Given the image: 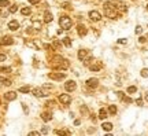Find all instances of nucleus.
Returning <instances> with one entry per match:
<instances>
[{
  "label": "nucleus",
  "instance_id": "4",
  "mask_svg": "<svg viewBox=\"0 0 148 136\" xmlns=\"http://www.w3.org/2000/svg\"><path fill=\"white\" fill-rule=\"evenodd\" d=\"M75 88H77V84H75L74 80H69V81H66V83H65V89H66L67 92L74 91Z\"/></svg>",
  "mask_w": 148,
  "mask_h": 136
},
{
  "label": "nucleus",
  "instance_id": "35",
  "mask_svg": "<svg viewBox=\"0 0 148 136\" xmlns=\"http://www.w3.org/2000/svg\"><path fill=\"white\" fill-rule=\"evenodd\" d=\"M118 98H119V99H123V98H125V94H123V92H118Z\"/></svg>",
  "mask_w": 148,
  "mask_h": 136
},
{
  "label": "nucleus",
  "instance_id": "2",
  "mask_svg": "<svg viewBox=\"0 0 148 136\" xmlns=\"http://www.w3.org/2000/svg\"><path fill=\"white\" fill-rule=\"evenodd\" d=\"M59 25L63 28V30H69V29H71V26H73V21H71L69 17L63 15V17H60V19H59Z\"/></svg>",
  "mask_w": 148,
  "mask_h": 136
},
{
  "label": "nucleus",
  "instance_id": "3",
  "mask_svg": "<svg viewBox=\"0 0 148 136\" xmlns=\"http://www.w3.org/2000/svg\"><path fill=\"white\" fill-rule=\"evenodd\" d=\"M48 77L52 79V80H55V81H60V80H65L66 74L63 73V72H60V73H55V72H52V73L48 74Z\"/></svg>",
  "mask_w": 148,
  "mask_h": 136
},
{
  "label": "nucleus",
  "instance_id": "10",
  "mask_svg": "<svg viewBox=\"0 0 148 136\" xmlns=\"http://www.w3.org/2000/svg\"><path fill=\"white\" fill-rule=\"evenodd\" d=\"M77 32H78V34H80L81 37H84V36H86V33H88V29L84 26V25H78V26H77Z\"/></svg>",
  "mask_w": 148,
  "mask_h": 136
},
{
  "label": "nucleus",
  "instance_id": "1",
  "mask_svg": "<svg viewBox=\"0 0 148 136\" xmlns=\"http://www.w3.org/2000/svg\"><path fill=\"white\" fill-rule=\"evenodd\" d=\"M104 13H106V15L108 18H112V19H115L118 17L117 11H115V6H112V3H110V2L104 4Z\"/></svg>",
  "mask_w": 148,
  "mask_h": 136
},
{
  "label": "nucleus",
  "instance_id": "26",
  "mask_svg": "<svg viewBox=\"0 0 148 136\" xmlns=\"http://www.w3.org/2000/svg\"><path fill=\"white\" fill-rule=\"evenodd\" d=\"M8 11H10L11 14L17 13V11H18V6H15V4H14V6H11V7H10V10H8Z\"/></svg>",
  "mask_w": 148,
  "mask_h": 136
},
{
  "label": "nucleus",
  "instance_id": "45",
  "mask_svg": "<svg viewBox=\"0 0 148 136\" xmlns=\"http://www.w3.org/2000/svg\"><path fill=\"white\" fill-rule=\"evenodd\" d=\"M147 37H148V36H147Z\"/></svg>",
  "mask_w": 148,
  "mask_h": 136
},
{
  "label": "nucleus",
  "instance_id": "13",
  "mask_svg": "<svg viewBox=\"0 0 148 136\" xmlns=\"http://www.w3.org/2000/svg\"><path fill=\"white\" fill-rule=\"evenodd\" d=\"M18 28H19L18 21H11V22H8V29H10V30H17Z\"/></svg>",
  "mask_w": 148,
  "mask_h": 136
},
{
  "label": "nucleus",
  "instance_id": "40",
  "mask_svg": "<svg viewBox=\"0 0 148 136\" xmlns=\"http://www.w3.org/2000/svg\"><path fill=\"white\" fill-rule=\"evenodd\" d=\"M41 132H36V131H33V132H30V135H34V136H37V135H40Z\"/></svg>",
  "mask_w": 148,
  "mask_h": 136
},
{
  "label": "nucleus",
  "instance_id": "33",
  "mask_svg": "<svg viewBox=\"0 0 148 136\" xmlns=\"http://www.w3.org/2000/svg\"><path fill=\"white\" fill-rule=\"evenodd\" d=\"M6 58H7V56H6L4 54H0V62H4V60H6Z\"/></svg>",
  "mask_w": 148,
  "mask_h": 136
},
{
  "label": "nucleus",
  "instance_id": "43",
  "mask_svg": "<svg viewBox=\"0 0 148 136\" xmlns=\"http://www.w3.org/2000/svg\"><path fill=\"white\" fill-rule=\"evenodd\" d=\"M145 100H148V94L145 95Z\"/></svg>",
  "mask_w": 148,
  "mask_h": 136
},
{
  "label": "nucleus",
  "instance_id": "8",
  "mask_svg": "<svg viewBox=\"0 0 148 136\" xmlns=\"http://www.w3.org/2000/svg\"><path fill=\"white\" fill-rule=\"evenodd\" d=\"M13 43H14V40H13V37H10V36H4L0 40V44L2 45H11Z\"/></svg>",
  "mask_w": 148,
  "mask_h": 136
},
{
  "label": "nucleus",
  "instance_id": "11",
  "mask_svg": "<svg viewBox=\"0 0 148 136\" xmlns=\"http://www.w3.org/2000/svg\"><path fill=\"white\" fill-rule=\"evenodd\" d=\"M4 98H6V100H15L17 99V92H14V91H10V92H7V94L4 95Z\"/></svg>",
  "mask_w": 148,
  "mask_h": 136
},
{
  "label": "nucleus",
  "instance_id": "36",
  "mask_svg": "<svg viewBox=\"0 0 148 136\" xmlns=\"http://www.w3.org/2000/svg\"><path fill=\"white\" fill-rule=\"evenodd\" d=\"M118 43H119V44H126V39H119Z\"/></svg>",
  "mask_w": 148,
  "mask_h": 136
},
{
  "label": "nucleus",
  "instance_id": "12",
  "mask_svg": "<svg viewBox=\"0 0 148 136\" xmlns=\"http://www.w3.org/2000/svg\"><path fill=\"white\" fill-rule=\"evenodd\" d=\"M86 56H88V51L86 50H80L78 51V59L80 60H85Z\"/></svg>",
  "mask_w": 148,
  "mask_h": 136
},
{
  "label": "nucleus",
  "instance_id": "29",
  "mask_svg": "<svg viewBox=\"0 0 148 136\" xmlns=\"http://www.w3.org/2000/svg\"><path fill=\"white\" fill-rule=\"evenodd\" d=\"M122 100H123L125 103H132V102H133V99H130V98H126V96H125Z\"/></svg>",
  "mask_w": 148,
  "mask_h": 136
},
{
  "label": "nucleus",
  "instance_id": "22",
  "mask_svg": "<svg viewBox=\"0 0 148 136\" xmlns=\"http://www.w3.org/2000/svg\"><path fill=\"white\" fill-rule=\"evenodd\" d=\"M21 14H22V15H29V14H30V8H29V7H24L21 10Z\"/></svg>",
  "mask_w": 148,
  "mask_h": 136
},
{
  "label": "nucleus",
  "instance_id": "17",
  "mask_svg": "<svg viewBox=\"0 0 148 136\" xmlns=\"http://www.w3.org/2000/svg\"><path fill=\"white\" fill-rule=\"evenodd\" d=\"M99 118H100V120L107 118V110L106 109H100V111H99Z\"/></svg>",
  "mask_w": 148,
  "mask_h": 136
},
{
  "label": "nucleus",
  "instance_id": "30",
  "mask_svg": "<svg viewBox=\"0 0 148 136\" xmlns=\"http://www.w3.org/2000/svg\"><path fill=\"white\" fill-rule=\"evenodd\" d=\"M136 103H137V106H143V99H141V98L136 99Z\"/></svg>",
  "mask_w": 148,
  "mask_h": 136
},
{
  "label": "nucleus",
  "instance_id": "9",
  "mask_svg": "<svg viewBox=\"0 0 148 136\" xmlns=\"http://www.w3.org/2000/svg\"><path fill=\"white\" fill-rule=\"evenodd\" d=\"M89 18L92 19V21H100L101 19V15H100V13H99V11H91V13H89Z\"/></svg>",
  "mask_w": 148,
  "mask_h": 136
},
{
  "label": "nucleus",
  "instance_id": "28",
  "mask_svg": "<svg viewBox=\"0 0 148 136\" xmlns=\"http://www.w3.org/2000/svg\"><path fill=\"white\" fill-rule=\"evenodd\" d=\"M140 74L143 77H148V69H143V70L140 72Z\"/></svg>",
  "mask_w": 148,
  "mask_h": 136
},
{
  "label": "nucleus",
  "instance_id": "39",
  "mask_svg": "<svg viewBox=\"0 0 148 136\" xmlns=\"http://www.w3.org/2000/svg\"><path fill=\"white\" fill-rule=\"evenodd\" d=\"M138 41H140V43H145V37H143V36H141L140 39H138Z\"/></svg>",
  "mask_w": 148,
  "mask_h": 136
},
{
  "label": "nucleus",
  "instance_id": "16",
  "mask_svg": "<svg viewBox=\"0 0 148 136\" xmlns=\"http://www.w3.org/2000/svg\"><path fill=\"white\" fill-rule=\"evenodd\" d=\"M44 22H45V24L52 22V15H51V13H48V11L44 14Z\"/></svg>",
  "mask_w": 148,
  "mask_h": 136
},
{
  "label": "nucleus",
  "instance_id": "24",
  "mask_svg": "<svg viewBox=\"0 0 148 136\" xmlns=\"http://www.w3.org/2000/svg\"><path fill=\"white\" fill-rule=\"evenodd\" d=\"M7 6H10L8 0H0V7H7Z\"/></svg>",
  "mask_w": 148,
  "mask_h": 136
},
{
  "label": "nucleus",
  "instance_id": "14",
  "mask_svg": "<svg viewBox=\"0 0 148 136\" xmlns=\"http://www.w3.org/2000/svg\"><path fill=\"white\" fill-rule=\"evenodd\" d=\"M41 118H43V121L48 122V121L52 120V114H51V113H48V111H45V113H43V114H41Z\"/></svg>",
  "mask_w": 148,
  "mask_h": 136
},
{
  "label": "nucleus",
  "instance_id": "38",
  "mask_svg": "<svg viewBox=\"0 0 148 136\" xmlns=\"http://www.w3.org/2000/svg\"><path fill=\"white\" fill-rule=\"evenodd\" d=\"M40 26H41L40 22H34V28H36V29H40Z\"/></svg>",
  "mask_w": 148,
  "mask_h": 136
},
{
  "label": "nucleus",
  "instance_id": "6",
  "mask_svg": "<svg viewBox=\"0 0 148 136\" xmlns=\"http://www.w3.org/2000/svg\"><path fill=\"white\" fill-rule=\"evenodd\" d=\"M86 85H88L89 88L95 89V88H97V85H99V80L97 79H89V80H86Z\"/></svg>",
  "mask_w": 148,
  "mask_h": 136
},
{
  "label": "nucleus",
  "instance_id": "37",
  "mask_svg": "<svg viewBox=\"0 0 148 136\" xmlns=\"http://www.w3.org/2000/svg\"><path fill=\"white\" fill-rule=\"evenodd\" d=\"M29 3H30V4H37V3L40 2V0H28Z\"/></svg>",
  "mask_w": 148,
  "mask_h": 136
},
{
  "label": "nucleus",
  "instance_id": "7",
  "mask_svg": "<svg viewBox=\"0 0 148 136\" xmlns=\"http://www.w3.org/2000/svg\"><path fill=\"white\" fill-rule=\"evenodd\" d=\"M33 95L36 98H44V96H47L48 94H47V92H44L41 88H34L33 89Z\"/></svg>",
  "mask_w": 148,
  "mask_h": 136
},
{
  "label": "nucleus",
  "instance_id": "32",
  "mask_svg": "<svg viewBox=\"0 0 148 136\" xmlns=\"http://www.w3.org/2000/svg\"><path fill=\"white\" fill-rule=\"evenodd\" d=\"M81 113H82V114H86V113H88V109H86L85 106H82V107H81Z\"/></svg>",
  "mask_w": 148,
  "mask_h": 136
},
{
  "label": "nucleus",
  "instance_id": "5",
  "mask_svg": "<svg viewBox=\"0 0 148 136\" xmlns=\"http://www.w3.org/2000/svg\"><path fill=\"white\" fill-rule=\"evenodd\" d=\"M59 102L62 103V105H69V103L71 102V98L67 94H62V95L59 96Z\"/></svg>",
  "mask_w": 148,
  "mask_h": 136
},
{
  "label": "nucleus",
  "instance_id": "41",
  "mask_svg": "<svg viewBox=\"0 0 148 136\" xmlns=\"http://www.w3.org/2000/svg\"><path fill=\"white\" fill-rule=\"evenodd\" d=\"M80 124H81L80 120H75V121H74V125H80Z\"/></svg>",
  "mask_w": 148,
  "mask_h": 136
},
{
  "label": "nucleus",
  "instance_id": "15",
  "mask_svg": "<svg viewBox=\"0 0 148 136\" xmlns=\"http://www.w3.org/2000/svg\"><path fill=\"white\" fill-rule=\"evenodd\" d=\"M101 128H103L106 132H108V131H111V129H112V124L111 122H104L103 125H101Z\"/></svg>",
  "mask_w": 148,
  "mask_h": 136
},
{
  "label": "nucleus",
  "instance_id": "20",
  "mask_svg": "<svg viewBox=\"0 0 148 136\" xmlns=\"http://www.w3.org/2000/svg\"><path fill=\"white\" fill-rule=\"evenodd\" d=\"M89 69H91L92 72H97V70H100V69H101V63H96V65H92V66H89Z\"/></svg>",
  "mask_w": 148,
  "mask_h": 136
},
{
  "label": "nucleus",
  "instance_id": "21",
  "mask_svg": "<svg viewBox=\"0 0 148 136\" xmlns=\"http://www.w3.org/2000/svg\"><path fill=\"white\" fill-rule=\"evenodd\" d=\"M19 92H21V94H28V92H30V87L29 85L21 87V88H19Z\"/></svg>",
  "mask_w": 148,
  "mask_h": 136
},
{
  "label": "nucleus",
  "instance_id": "44",
  "mask_svg": "<svg viewBox=\"0 0 148 136\" xmlns=\"http://www.w3.org/2000/svg\"><path fill=\"white\" fill-rule=\"evenodd\" d=\"M147 10H148V6H147Z\"/></svg>",
  "mask_w": 148,
  "mask_h": 136
},
{
  "label": "nucleus",
  "instance_id": "25",
  "mask_svg": "<svg viewBox=\"0 0 148 136\" xmlns=\"http://www.w3.org/2000/svg\"><path fill=\"white\" fill-rule=\"evenodd\" d=\"M136 91H137V88H136L134 85H132V87H127V92H129V94H134Z\"/></svg>",
  "mask_w": 148,
  "mask_h": 136
},
{
  "label": "nucleus",
  "instance_id": "18",
  "mask_svg": "<svg viewBox=\"0 0 148 136\" xmlns=\"http://www.w3.org/2000/svg\"><path fill=\"white\" fill-rule=\"evenodd\" d=\"M62 43H63V44H65L67 48L71 47V40H70V37H65V39L62 40Z\"/></svg>",
  "mask_w": 148,
  "mask_h": 136
},
{
  "label": "nucleus",
  "instance_id": "31",
  "mask_svg": "<svg viewBox=\"0 0 148 136\" xmlns=\"http://www.w3.org/2000/svg\"><path fill=\"white\" fill-rule=\"evenodd\" d=\"M141 32H143V28H141V26H136V33L140 34Z\"/></svg>",
  "mask_w": 148,
  "mask_h": 136
},
{
  "label": "nucleus",
  "instance_id": "42",
  "mask_svg": "<svg viewBox=\"0 0 148 136\" xmlns=\"http://www.w3.org/2000/svg\"><path fill=\"white\" fill-rule=\"evenodd\" d=\"M22 107H24V110H25V113L28 114V107H26V105H22Z\"/></svg>",
  "mask_w": 148,
  "mask_h": 136
},
{
  "label": "nucleus",
  "instance_id": "27",
  "mask_svg": "<svg viewBox=\"0 0 148 136\" xmlns=\"http://www.w3.org/2000/svg\"><path fill=\"white\" fill-rule=\"evenodd\" d=\"M0 72H2V73H10L11 67H0Z\"/></svg>",
  "mask_w": 148,
  "mask_h": 136
},
{
  "label": "nucleus",
  "instance_id": "34",
  "mask_svg": "<svg viewBox=\"0 0 148 136\" xmlns=\"http://www.w3.org/2000/svg\"><path fill=\"white\" fill-rule=\"evenodd\" d=\"M48 131H49V129L47 128V126H45V128H43V129H41V133H43V135H45V133H48Z\"/></svg>",
  "mask_w": 148,
  "mask_h": 136
},
{
  "label": "nucleus",
  "instance_id": "23",
  "mask_svg": "<svg viewBox=\"0 0 148 136\" xmlns=\"http://www.w3.org/2000/svg\"><path fill=\"white\" fill-rule=\"evenodd\" d=\"M0 83H3L4 85H11V81L8 79H4V77H0Z\"/></svg>",
  "mask_w": 148,
  "mask_h": 136
},
{
  "label": "nucleus",
  "instance_id": "19",
  "mask_svg": "<svg viewBox=\"0 0 148 136\" xmlns=\"http://www.w3.org/2000/svg\"><path fill=\"white\" fill-rule=\"evenodd\" d=\"M108 113H110V114H112V115L117 114V106H115V105H110L108 106Z\"/></svg>",
  "mask_w": 148,
  "mask_h": 136
}]
</instances>
